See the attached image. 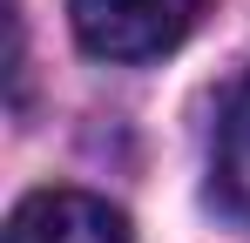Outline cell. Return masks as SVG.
I'll return each mask as SVG.
<instances>
[{
	"label": "cell",
	"instance_id": "cell-1",
	"mask_svg": "<svg viewBox=\"0 0 250 243\" xmlns=\"http://www.w3.org/2000/svg\"><path fill=\"white\" fill-rule=\"evenodd\" d=\"M203 0H68L75 40L102 61H149L189 34Z\"/></svg>",
	"mask_w": 250,
	"mask_h": 243
},
{
	"label": "cell",
	"instance_id": "cell-2",
	"mask_svg": "<svg viewBox=\"0 0 250 243\" xmlns=\"http://www.w3.org/2000/svg\"><path fill=\"white\" fill-rule=\"evenodd\" d=\"M7 243H128V216L88 189H41L7 216Z\"/></svg>",
	"mask_w": 250,
	"mask_h": 243
},
{
	"label": "cell",
	"instance_id": "cell-3",
	"mask_svg": "<svg viewBox=\"0 0 250 243\" xmlns=\"http://www.w3.org/2000/svg\"><path fill=\"white\" fill-rule=\"evenodd\" d=\"M216 189L223 202L250 216V75L237 81L230 108H223V135H216Z\"/></svg>",
	"mask_w": 250,
	"mask_h": 243
}]
</instances>
